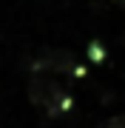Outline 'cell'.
I'll return each instance as SVG.
<instances>
[{
	"instance_id": "6da1fadb",
	"label": "cell",
	"mask_w": 125,
	"mask_h": 128,
	"mask_svg": "<svg viewBox=\"0 0 125 128\" xmlns=\"http://www.w3.org/2000/svg\"><path fill=\"white\" fill-rule=\"evenodd\" d=\"M28 94H31V102L40 105V108L48 111V114H60V111H65L71 105L68 94H65L57 82H51V80H31Z\"/></svg>"
},
{
	"instance_id": "7a4b0ae2",
	"label": "cell",
	"mask_w": 125,
	"mask_h": 128,
	"mask_svg": "<svg viewBox=\"0 0 125 128\" xmlns=\"http://www.w3.org/2000/svg\"><path fill=\"white\" fill-rule=\"evenodd\" d=\"M102 128H125V114H122V117H114L111 122H105Z\"/></svg>"
}]
</instances>
